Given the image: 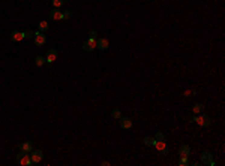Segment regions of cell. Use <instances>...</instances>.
Instances as JSON below:
<instances>
[{
	"label": "cell",
	"mask_w": 225,
	"mask_h": 166,
	"mask_svg": "<svg viewBox=\"0 0 225 166\" xmlns=\"http://www.w3.org/2000/svg\"><path fill=\"white\" fill-rule=\"evenodd\" d=\"M17 163L21 166H30L33 165L32 163V160H30V154L27 153V151H21L20 150V153L17 154Z\"/></svg>",
	"instance_id": "cell-1"
},
{
	"label": "cell",
	"mask_w": 225,
	"mask_h": 166,
	"mask_svg": "<svg viewBox=\"0 0 225 166\" xmlns=\"http://www.w3.org/2000/svg\"><path fill=\"white\" fill-rule=\"evenodd\" d=\"M153 147H156V150L162 156H167L168 154V144L165 141H153Z\"/></svg>",
	"instance_id": "cell-2"
},
{
	"label": "cell",
	"mask_w": 225,
	"mask_h": 166,
	"mask_svg": "<svg viewBox=\"0 0 225 166\" xmlns=\"http://www.w3.org/2000/svg\"><path fill=\"white\" fill-rule=\"evenodd\" d=\"M201 165H209L215 166V160H213V154L210 151H204L201 154Z\"/></svg>",
	"instance_id": "cell-3"
},
{
	"label": "cell",
	"mask_w": 225,
	"mask_h": 166,
	"mask_svg": "<svg viewBox=\"0 0 225 166\" xmlns=\"http://www.w3.org/2000/svg\"><path fill=\"white\" fill-rule=\"evenodd\" d=\"M194 121L197 124H200L201 127H207V126L210 124V117L206 115V114H200L198 117H194Z\"/></svg>",
	"instance_id": "cell-4"
},
{
	"label": "cell",
	"mask_w": 225,
	"mask_h": 166,
	"mask_svg": "<svg viewBox=\"0 0 225 166\" xmlns=\"http://www.w3.org/2000/svg\"><path fill=\"white\" fill-rule=\"evenodd\" d=\"M42 157H44V153H42L41 150H32V154H30V160H32V163H33V165L39 163V162L42 160Z\"/></svg>",
	"instance_id": "cell-5"
},
{
	"label": "cell",
	"mask_w": 225,
	"mask_h": 166,
	"mask_svg": "<svg viewBox=\"0 0 225 166\" xmlns=\"http://www.w3.org/2000/svg\"><path fill=\"white\" fill-rule=\"evenodd\" d=\"M33 41H35V43H36L38 46H44L45 42H47V36H45L44 33H41V32H35Z\"/></svg>",
	"instance_id": "cell-6"
},
{
	"label": "cell",
	"mask_w": 225,
	"mask_h": 166,
	"mask_svg": "<svg viewBox=\"0 0 225 166\" xmlns=\"http://www.w3.org/2000/svg\"><path fill=\"white\" fill-rule=\"evenodd\" d=\"M83 49L86 51V52H92V51H95V48H96V41L95 39H87V41L83 42Z\"/></svg>",
	"instance_id": "cell-7"
},
{
	"label": "cell",
	"mask_w": 225,
	"mask_h": 166,
	"mask_svg": "<svg viewBox=\"0 0 225 166\" xmlns=\"http://www.w3.org/2000/svg\"><path fill=\"white\" fill-rule=\"evenodd\" d=\"M119 124H120L122 129L128 130V129H131V127H132V120H131V118H128V117H120V118H119Z\"/></svg>",
	"instance_id": "cell-8"
},
{
	"label": "cell",
	"mask_w": 225,
	"mask_h": 166,
	"mask_svg": "<svg viewBox=\"0 0 225 166\" xmlns=\"http://www.w3.org/2000/svg\"><path fill=\"white\" fill-rule=\"evenodd\" d=\"M56 58H57V49H54V48L48 49L47 54H45V60H47V63H53Z\"/></svg>",
	"instance_id": "cell-9"
},
{
	"label": "cell",
	"mask_w": 225,
	"mask_h": 166,
	"mask_svg": "<svg viewBox=\"0 0 225 166\" xmlns=\"http://www.w3.org/2000/svg\"><path fill=\"white\" fill-rule=\"evenodd\" d=\"M48 15H50L51 20H62L63 12H60V8H54V9H51V11L48 12Z\"/></svg>",
	"instance_id": "cell-10"
},
{
	"label": "cell",
	"mask_w": 225,
	"mask_h": 166,
	"mask_svg": "<svg viewBox=\"0 0 225 166\" xmlns=\"http://www.w3.org/2000/svg\"><path fill=\"white\" fill-rule=\"evenodd\" d=\"M96 48H98V49H101V51L108 49V41H107V39H104V38L96 39Z\"/></svg>",
	"instance_id": "cell-11"
},
{
	"label": "cell",
	"mask_w": 225,
	"mask_h": 166,
	"mask_svg": "<svg viewBox=\"0 0 225 166\" xmlns=\"http://www.w3.org/2000/svg\"><path fill=\"white\" fill-rule=\"evenodd\" d=\"M24 39V35H23V32H17V30H14L12 33H11V41L12 42H20Z\"/></svg>",
	"instance_id": "cell-12"
},
{
	"label": "cell",
	"mask_w": 225,
	"mask_h": 166,
	"mask_svg": "<svg viewBox=\"0 0 225 166\" xmlns=\"http://www.w3.org/2000/svg\"><path fill=\"white\" fill-rule=\"evenodd\" d=\"M20 150L21 151H32L33 150V142L32 141H26V142H23V144H20Z\"/></svg>",
	"instance_id": "cell-13"
},
{
	"label": "cell",
	"mask_w": 225,
	"mask_h": 166,
	"mask_svg": "<svg viewBox=\"0 0 225 166\" xmlns=\"http://www.w3.org/2000/svg\"><path fill=\"white\" fill-rule=\"evenodd\" d=\"M189 154H191V148H189V145H182L179 148V156L180 157H189Z\"/></svg>",
	"instance_id": "cell-14"
},
{
	"label": "cell",
	"mask_w": 225,
	"mask_h": 166,
	"mask_svg": "<svg viewBox=\"0 0 225 166\" xmlns=\"http://www.w3.org/2000/svg\"><path fill=\"white\" fill-rule=\"evenodd\" d=\"M203 109H204V105H203L201 102H197V103H194V106H192V111H194L195 114H201Z\"/></svg>",
	"instance_id": "cell-15"
},
{
	"label": "cell",
	"mask_w": 225,
	"mask_h": 166,
	"mask_svg": "<svg viewBox=\"0 0 225 166\" xmlns=\"http://www.w3.org/2000/svg\"><path fill=\"white\" fill-rule=\"evenodd\" d=\"M45 63H47L45 55H38V57L35 58V64H36V66H44Z\"/></svg>",
	"instance_id": "cell-16"
},
{
	"label": "cell",
	"mask_w": 225,
	"mask_h": 166,
	"mask_svg": "<svg viewBox=\"0 0 225 166\" xmlns=\"http://www.w3.org/2000/svg\"><path fill=\"white\" fill-rule=\"evenodd\" d=\"M48 30V23L47 21H41L39 23V26H38V32H41V33H44Z\"/></svg>",
	"instance_id": "cell-17"
},
{
	"label": "cell",
	"mask_w": 225,
	"mask_h": 166,
	"mask_svg": "<svg viewBox=\"0 0 225 166\" xmlns=\"http://www.w3.org/2000/svg\"><path fill=\"white\" fill-rule=\"evenodd\" d=\"M71 18H72V11H65L63 15H62V21L66 23V21H69Z\"/></svg>",
	"instance_id": "cell-18"
},
{
	"label": "cell",
	"mask_w": 225,
	"mask_h": 166,
	"mask_svg": "<svg viewBox=\"0 0 225 166\" xmlns=\"http://www.w3.org/2000/svg\"><path fill=\"white\" fill-rule=\"evenodd\" d=\"M153 141H155L153 136H146V138L143 139V144L147 145V147H152V145H153Z\"/></svg>",
	"instance_id": "cell-19"
},
{
	"label": "cell",
	"mask_w": 225,
	"mask_h": 166,
	"mask_svg": "<svg viewBox=\"0 0 225 166\" xmlns=\"http://www.w3.org/2000/svg\"><path fill=\"white\" fill-rule=\"evenodd\" d=\"M111 117H113V118H116V120H119V118L122 117V112H120V109H119V108H114V109L111 111Z\"/></svg>",
	"instance_id": "cell-20"
},
{
	"label": "cell",
	"mask_w": 225,
	"mask_h": 166,
	"mask_svg": "<svg viewBox=\"0 0 225 166\" xmlns=\"http://www.w3.org/2000/svg\"><path fill=\"white\" fill-rule=\"evenodd\" d=\"M177 165L179 166H188V165H191V163H189L188 157H180V160L177 162Z\"/></svg>",
	"instance_id": "cell-21"
},
{
	"label": "cell",
	"mask_w": 225,
	"mask_h": 166,
	"mask_svg": "<svg viewBox=\"0 0 225 166\" xmlns=\"http://www.w3.org/2000/svg\"><path fill=\"white\" fill-rule=\"evenodd\" d=\"M23 35H24V39H30V38H33V35H35V32L33 30H26V32H23Z\"/></svg>",
	"instance_id": "cell-22"
},
{
	"label": "cell",
	"mask_w": 225,
	"mask_h": 166,
	"mask_svg": "<svg viewBox=\"0 0 225 166\" xmlns=\"http://www.w3.org/2000/svg\"><path fill=\"white\" fill-rule=\"evenodd\" d=\"M153 138H155V141H165V136H164L162 132H156Z\"/></svg>",
	"instance_id": "cell-23"
},
{
	"label": "cell",
	"mask_w": 225,
	"mask_h": 166,
	"mask_svg": "<svg viewBox=\"0 0 225 166\" xmlns=\"http://www.w3.org/2000/svg\"><path fill=\"white\" fill-rule=\"evenodd\" d=\"M51 3H53L54 8H60L63 5V0H51Z\"/></svg>",
	"instance_id": "cell-24"
},
{
	"label": "cell",
	"mask_w": 225,
	"mask_h": 166,
	"mask_svg": "<svg viewBox=\"0 0 225 166\" xmlns=\"http://www.w3.org/2000/svg\"><path fill=\"white\" fill-rule=\"evenodd\" d=\"M96 36H98L96 30H90L89 32V39H96Z\"/></svg>",
	"instance_id": "cell-25"
},
{
	"label": "cell",
	"mask_w": 225,
	"mask_h": 166,
	"mask_svg": "<svg viewBox=\"0 0 225 166\" xmlns=\"http://www.w3.org/2000/svg\"><path fill=\"white\" fill-rule=\"evenodd\" d=\"M192 165H194V166H200V165H201V162H194Z\"/></svg>",
	"instance_id": "cell-26"
},
{
	"label": "cell",
	"mask_w": 225,
	"mask_h": 166,
	"mask_svg": "<svg viewBox=\"0 0 225 166\" xmlns=\"http://www.w3.org/2000/svg\"><path fill=\"white\" fill-rule=\"evenodd\" d=\"M69 2H71V0H63V3H69Z\"/></svg>",
	"instance_id": "cell-27"
}]
</instances>
